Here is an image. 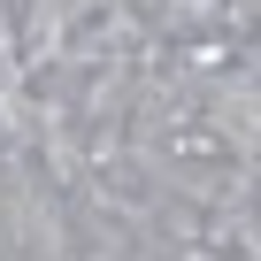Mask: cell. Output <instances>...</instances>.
<instances>
[{
  "instance_id": "obj_1",
  "label": "cell",
  "mask_w": 261,
  "mask_h": 261,
  "mask_svg": "<svg viewBox=\"0 0 261 261\" xmlns=\"http://www.w3.org/2000/svg\"><path fill=\"white\" fill-rule=\"evenodd\" d=\"M154 146H162V162L185 169V177H223V169H238L230 130H215L207 115H177V123H162V130H154Z\"/></svg>"
},
{
  "instance_id": "obj_2",
  "label": "cell",
  "mask_w": 261,
  "mask_h": 261,
  "mask_svg": "<svg viewBox=\"0 0 261 261\" xmlns=\"http://www.w3.org/2000/svg\"><path fill=\"white\" fill-rule=\"evenodd\" d=\"M0 92H8V31H0Z\"/></svg>"
}]
</instances>
